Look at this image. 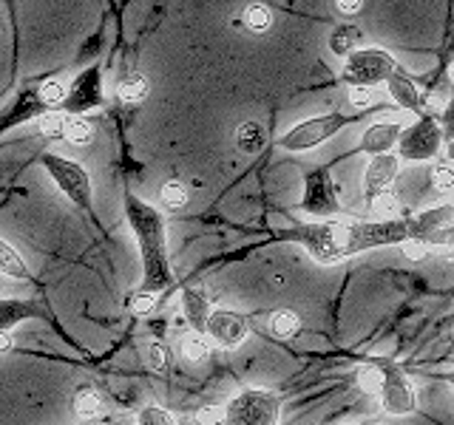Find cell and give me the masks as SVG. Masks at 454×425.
Returning a JSON list of instances; mask_svg holds the SVG:
<instances>
[{"instance_id":"ee69618b","label":"cell","mask_w":454,"mask_h":425,"mask_svg":"<svg viewBox=\"0 0 454 425\" xmlns=\"http://www.w3.org/2000/svg\"><path fill=\"white\" fill-rule=\"evenodd\" d=\"M114 425H117V422H114Z\"/></svg>"},{"instance_id":"4316f807","label":"cell","mask_w":454,"mask_h":425,"mask_svg":"<svg viewBox=\"0 0 454 425\" xmlns=\"http://www.w3.org/2000/svg\"><path fill=\"white\" fill-rule=\"evenodd\" d=\"M188 198H191V190H188V184L179 182V179H170L162 184V190H160V202L165 210H182L184 205H188Z\"/></svg>"},{"instance_id":"7a4b0ae2","label":"cell","mask_w":454,"mask_h":425,"mask_svg":"<svg viewBox=\"0 0 454 425\" xmlns=\"http://www.w3.org/2000/svg\"><path fill=\"white\" fill-rule=\"evenodd\" d=\"M125 219L139 244L142 255V287L151 292H165L174 283V269H170L168 255V230L162 212L142 202L139 196L125 193Z\"/></svg>"},{"instance_id":"484cf974","label":"cell","mask_w":454,"mask_h":425,"mask_svg":"<svg viewBox=\"0 0 454 425\" xmlns=\"http://www.w3.org/2000/svg\"><path fill=\"white\" fill-rule=\"evenodd\" d=\"M210 354V337L202 332H191L182 337V358L188 363H205Z\"/></svg>"},{"instance_id":"ba28073f","label":"cell","mask_w":454,"mask_h":425,"mask_svg":"<svg viewBox=\"0 0 454 425\" xmlns=\"http://www.w3.org/2000/svg\"><path fill=\"white\" fill-rule=\"evenodd\" d=\"M409 238L426 247H454V202L409 216Z\"/></svg>"},{"instance_id":"74e56055","label":"cell","mask_w":454,"mask_h":425,"mask_svg":"<svg viewBox=\"0 0 454 425\" xmlns=\"http://www.w3.org/2000/svg\"><path fill=\"white\" fill-rule=\"evenodd\" d=\"M401 252H403V259H409V261H423L426 255H429V247L420 244V241H415V238H409L401 244Z\"/></svg>"},{"instance_id":"2e32d148","label":"cell","mask_w":454,"mask_h":425,"mask_svg":"<svg viewBox=\"0 0 454 425\" xmlns=\"http://www.w3.org/2000/svg\"><path fill=\"white\" fill-rule=\"evenodd\" d=\"M387 89H389V94H392V99L401 108H406V111H411V113H426V94L418 89L415 85V80H411L409 74H406V68H401V71H395V74L387 80Z\"/></svg>"},{"instance_id":"d6a6232c","label":"cell","mask_w":454,"mask_h":425,"mask_svg":"<svg viewBox=\"0 0 454 425\" xmlns=\"http://www.w3.org/2000/svg\"><path fill=\"white\" fill-rule=\"evenodd\" d=\"M156 304H160V292L139 290L131 298V312H134V315H151V312L156 309Z\"/></svg>"},{"instance_id":"9c48e42d","label":"cell","mask_w":454,"mask_h":425,"mask_svg":"<svg viewBox=\"0 0 454 425\" xmlns=\"http://www.w3.org/2000/svg\"><path fill=\"white\" fill-rule=\"evenodd\" d=\"M378 360H380V372H383L378 400H380L383 411L392 417L411 414L418 406V394H415V386H411V380L395 360H389V358H378Z\"/></svg>"},{"instance_id":"52a82bcc","label":"cell","mask_w":454,"mask_h":425,"mask_svg":"<svg viewBox=\"0 0 454 425\" xmlns=\"http://www.w3.org/2000/svg\"><path fill=\"white\" fill-rule=\"evenodd\" d=\"M43 167L46 174L54 179V184L60 188L63 196H68L80 210H91L94 202V188H91V176L82 165L66 159L60 153H46L43 156Z\"/></svg>"},{"instance_id":"ac0fdd59","label":"cell","mask_w":454,"mask_h":425,"mask_svg":"<svg viewBox=\"0 0 454 425\" xmlns=\"http://www.w3.org/2000/svg\"><path fill=\"white\" fill-rule=\"evenodd\" d=\"M74 414L82 420V422H94L106 414V397L99 389L94 386H82L77 389L74 394Z\"/></svg>"},{"instance_id":"30bf717a","label":"cell","mask_w":454,"mask_h":425,"mask_svg":"<svg viewBox=\"0 0 454 425\" xmlns=\"http://www.w3.org/2000/svg\"><path fill=\"white\" fill-rule=\"evenodd\" d=\"M301 212L312 216L316 221L321 219H335L340 212V198H338V188L335 179L330 174V167H316L309 170L304 179V196H301Z\"/></svg>"},{"instance_id":"b9f144b4","label":"cell","mask_w":454,"mask_h":425,"mask_svg":"<svg viewBox=\"0 0 454 425\" xmlns=\"http://www.w3.org/2000/svg\"><path fill=\"white\" fill-rule=\"evenodd\" d=\"M451 159H454V142H451Z\"/></svg>"},{"instance_id":"5bb4252c","label":"cell","mask_w":454,"mask_h":425,"mask_svg":"<svg viewBox=\"0 0 454 425\" xmlns=\"http://www.w3.org/2000/svg\"><path fill=\"white\" fill-rule=\"evenodd\" d=\"M213 312L210 292L205 287H184L182 290V315L188 321L191 332H207V321Z\"/></svg>"},{"instance_id":"cb8c5ba5","label":"cell","mask_w":454,"mask_h":425,"mask_svg":"<svg viewBox=\"0 0 454 425\" xmlns=\"http://www.w3.org/2000/svg\"><path fill=\"white\" fill-rule=\"evenodd\" d=\"M151 91V85H148V77L145 74H128L120 80L117 85V97L122 99L125 105H139V103H145V97Z\"/></svg>"},{"instance_id":"ffe728a7","label":"cell","mask_w":454,"mask_h":425,"mask_svg":"<svg viewBox=\"0 0 454 425\" xmlns=\"http://www.w3.org/2000/svg\"><path fill=\"white\" fill-rule=\"evenodd\" d=\"M236 145H239L241 153H247V156L262 153L264 145H267V131H264V125H262V122H255V120L241 122V125L236 128Z\"/></svg>"},{"instance_id":"8992f818","label":"cell","mask_w":454,"mask_h":425,"mask_svg":"<svg viewBox=\"0 0 454 425\" xmlns=\"http://www.w3.org/2000/svg\"><path fill=\"white\" fill-rule=\"evenodd\" d=\"M443 148V131L434 113H420V117L403 128V136L397 142V156L403 162H432Z\"/></svg>"},{"instance_id":"603a6c76","label":"cell","mask_w":454,"mask_h":425,"mask_svg":"<svg viewBox=\"0 0 454 425\" xmlns=\"http://www.w3.org/2000/svg\"><path fill=\"white\" fill-rule=\"evenodd\" d=\"M37 315V306L32 301H0V329H12V326H18L28 318Z\"/></svg>"},{"instance_id":"3957f363","label":"cell","mask_w":454,"mask_h":425,"mask_svg":"<svg viewBox=\"0 0 454 425\" xmlns=\"http://www.w3.org/2000/svg\"><path fill=\"white\" fill-rule=\"evenodd\" d=\"M222 411L227 425H281V397L270 389H241Z\"/></svg>"},{"instance_id":"d590c367","label":"cell","mask_w":454,"mask_h":425,"mask_svg":"<svg viewBox=\"0 0 454 425\" xmlns=\"http://www.w3.org/2000/svg\"><path fill=\"white\" fill-rule=\"evenodd\" d=\"M349 105L355 111L369 108V105H372V91H369L366 85H352V89H349Z\"/></svg>"},{"instance_id":"5b68a950","label":"cell","mask_w":454,"mask_h":425,"mask_svg":"<svg viewBox=\"0 0 454 425\" xmlns=\"http://www.w3.org/2000/svg\"><path fill=\"white\" fill-rule=\"evenodd\" d=\"M401 68L403 66L397 63L389 51L375 49V46H361L344 60V74L340 77L349 85H366V89H372V85L387 82L395 71H401Z\"/></svg>"},{"instance_id":"7402d4cb","label":"cell","mask_w":454,"mask_h":425,"mask_svg":"<svg viewBox=\"0 0 454 425\" xmlns=\"http://www.w3.org/2000/svg\"><path fill=\"white\" fill-rule=\"evenodd\" d=\"M239 23L245 26L250 35H267L270 28H273V9L267 4H259V0H253V4H247L245 12H241Z\"/></svg>"},{"instance_id":"d6986e66","label":"cell","mask_w":454,"mask_h":425,"mask_svg":"<svg viewBox=\"0 0 454 425\" xmlns=\"http://www.w3.org/2000/svg\"><path fill=\"white\" fill-rule=\"evenodd\" d=\"M264 326L273 337L290 340L301 332V318H298V312H293V309H273L264 315Z\"/></svg>"},{"instance_id":"f546056e","label":"cell","mask_w":454,"mask_h":425,"mask_svg":"<svg viewBox=\"0 0 454 425\" xmlns=\"http://www.w3.org/2000/svg\"><path fill=\"white\" fill-rule=\"evenodd\" d=\"M137 425H179V420L162 406H145V408H139Z\"/></svg>"},{"instance_id":"83f0119b","label":"cell","mask_w":454,"mask_h":425,"mask_svg":"<svg viewBox=\"0 0 454 425\" xmlns=\"http://www.w3.org/2000/svg\"><path fill=\"white\" fill-rule=\"evenodd\" d=\"M68 142H74V145H89L94 139V125L82 117V113H71L66 117V134H63Z\"/></svg>"},{"instance_id":"e0dca14e","label":"cell","mask_w":454,"mask_h":425,"mask_svg":"<svg viewBox=\"0 0 454 425\" xmlns=\"http://www.w3.org/2000/svg\"><path fill=\"white\" fill-rule=\"evenodd\" d=\"M326 46H330V51L335 57H344V60H347L352 51H358L364 46V35H361V28L355 23H340L338 28H333Z\"/></svg>"},{"instance_id":"9a60e30c","label":"cell","mask_w":454,"mask_h":425,"mask_svg":"<svg viewBox=\"0 0 454 425\" xmlns=\"http://www.w3.org/2000/svg\"><path fill=\"white\" fill-rule=\"evenodd\" d=\"M403 136V125L401 122H375L369 125L358 151L369 153V156H380V153H392V148H397V142Z\"/></svg>"},{"instance_id":"4dcf8cb0","label":"cell","mask_w":454,"mask_h":425,"mask_svg":"<svg viewBox=\"0 0 454 425\" xmlns=\"http://www.w3.org/2000/svg\"><path fill=\"white\" fill-rule=\"evenodd\" d=\"M66 97H68V89H66L60 80H49V82L40 85V103H46V105H63Z\"/></svg>"},{"instance_id":"f1b7e54d","label":"cell","mask_w":454,"mask_h":425,"mask_svg":"<svg viewBox=\"0 0 454 425\" xmlns=\"http://www.w3.org/2000/svg\"><path fill=\"white\" fill-rule=\"evenodd\" d=\"M429 179H432V188L440 196H454V165H446V162L434 165Z\"/></svg>"},{"instance_id":"44dd1931","label":"cell","mask_w":454,"mask_h":425,"mask_svg":"<svg viewBox=\"0 0 454 425\" xmlns=\"http://www.w3.org/2000/svg\"><path fill=\"white\" fill-rule=\"evenodd\" d=\"M0 275L14 281H32V269H28L26 259L4 238H0Z\"/></svg>"},{"instance_id":"ab89813d","label":"cell","mask_w":454,"mask_h":425,"mask_svg":"<svg viewBox=\"0 0 454 425\" xmlns=\"http://www.w3.org/2000/svg\"><path fill=\"white\" fill-rule=\"evenodd\" d=\"M446 382H449V386H451V391H454V368H451V372L446 375Z\"/></svg>"},{"instance_id":"7c38bea8","label":"cell","mask_w":454,"mask_h":425,"mask_svg":"<svg viewBox=\"0 0 454 425\" xmlns=\"http://www.w3.org/2000/svg\"><path fill=\"white\" fill-rule=\"evenodd\" d=\"M401 156L397 153H380V156H372L364 170V198L366 205L372 207L380 196L392 193V182L401 174Z\"/></svg>"},{"instance_id":"e575fe53","label":"cell","mask_w":454,"mask_h":425,"mask_svg":"<svg viewBox=\"0 0 454 425\" xmlns=\"http://www.w3.org/2000/svg\"><path fill=\"white\" fill-rule=\"evenodd\" d=\"M333 6L344 20H352L366 9V0H333Z\"/></svg>"},{"instance_id":"277c9868","label":"cell","mask_w":454,"mask_h":425,"mask_svg":"<svg viewBox=\"0 0 454 425\" xmlns=\"http://www.w3.org/2000/svg\"><path fill=\"white\" fill-rule=\"evenodd\" d=\"M352 120H355V113H340V111L318 113V117L301 120L298 125H293L284 136H278V148L290 151V153H307L312 148L324 145V142H330L340 128H347Z\"/></svg>"},{"instance_id":"8fae6325","label":"cell","mask_w":454,"mask_h":425,"mask_svg":"<svg viewBox=\"0 0 454 425\" xmlns=\"http://www.w3.org/2000/svg\"><path fill=\"white\" fill-rule=\"evenodd\" d=\"M210 344L219 346V349H239L241 344L247 340L250 335V318L245 312L239 309H224V306H216L210 312V321H207V332Z\"/></svg>"},{"instance_id":"7bdbcfd3","label":"cell","mask_w":454,"mask_h":425,"mask_svg":"<svg viewBox=\"0 0 454 425\" xmlns=\"http://www.w3.org/2000/svg\"><path fill=\"white\" fill-rule=\"evenodd\" d=\"M451 340H454V326H451Z\"/></svg>"},{"instance_id":"1f68e13d","label":"cell","mask_w":454,"mask_h":425,"mask_svg":"<svg viewBox=\"0 0 454 425\" xmlns=\"http://www.w3.org/2000/svg\"><path fill=\"white\" fill-rule=\"evenodd\" d=\"M145 360H148V366L153 368V372H168L170 368V352H168V346H162V344H148V349H145Z\"/></svg>"},{"instance_id":"6da1fadb","label":"cell","mask_w":454,"mask_h":425,"mask_svg":"<svg viewBox=\"0 0 454 425\" xmlns=\"http://www.w3.org/2000/svg\"><path fill=\"white\" fill-rule=\"evenodd\" d=\"M278 238L293 241L316 264H338L378 247H401L409 241L406 219H321L281 230Z\"/></svg>"},{"instance_id":"836d02e7","label":"cell","mask_w":454,"mask_h":425,"mask_svg":"<svg viewBox=\"0 0 454 425\" xmlns=\"http://www.w3.org/2000/svg\"><path fill=\"white\" fill-rule=\"evenodd\" d=\"M37 128L46 136H63L66 134V117H60V113H43V117L37 120Z\"/></svg>"},{"instance_id":"d4e9b609","label":"cell","mask_w":454,"mask_h":425,"mask_svg":"<svg viewBox=\"0 0 454 425\" xmlns=\"http://www.w3.org/2000/svg\"><path fill=\"white\" fill-rule=\"evenodd\" d=\"M380 380H383V372H380V360L372 358V360H364L358 368H355V382H358V389L369 397H378L380 394Z\"/></svg>"},{"instance_id":"f35d334b","label":"cell","mask_w":454,"mask_h":425,"mask_svg":"<svg viewBox=\"0 0 454 425\" xmlns=\"http://www.w3.org/2000/svg\"><path fill=\"white\" fill-rule=\"evenodd\" d=\"M12 346H14V340H12V332H9V329H0V354L12 352Z\"/></svg>"},{"instance_id":"8d00e7d4","label":"cell","mask_w":454,"mask_h":425,"mask_svg":"<svg viewBox=\"0 0 454 425\" xmlns=\"http://www.w3.org/2000/svg\"><path fill=\"white\" fill-rule=\"evenodd\" d=\"M440 131H443L446 142H454V97L446 103L443 113H440Z\"/></svg>"},{"instance_id":"60d3db41","label":"cell","mask_w":454,"mask_h":425,"mask_svg":"<svg viewBox=\"0 0 454 425\" xmlns=\"http://www.w3.org/2000/svg\"><path fill=\"white\" fill-rule=\"evenodd\" d=\"M449 80H451V85H454V63L449 66Z\"/></svg>"},{"instance_id":"4fadbf2b","label":"cell","mask_w":454,"mask_h":425,"mask_svg":"<svg viewBox=\"0 0 454 425\" xmlns=\"http://www.w3.org/2000/svg\"><path fill=\"white\" fill-rule=\"evenodd\" d=\"M63 105L68 108V113H85L103 105V71H99V66L85 68L82 74L71 82Z\"/></svg>"}]
</instances>
